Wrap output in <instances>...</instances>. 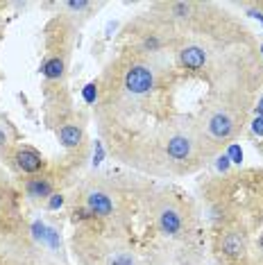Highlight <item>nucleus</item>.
<instances>
[{"mask_svg": "<svg viewBox=\"0 0 263 265\" xmlns=\"http://www.w3.org/2000/svg\"><path fill=\"white\" fill-rule=\"evenodd\" d=\"M152 84H155V75H152L150 68L141 66V64L132 66L125 75V89L132 95H146L152 89Z\"/></svg>", "mask_w": 263, "mask_h": 265, "instance_id": "nucleus-1", "label": "nucleus"}, {"mask_svg": "<svg viewBox=\"0 0 263 265\" xmlns=\"http://www.w3.org/2000/svg\"><path fill=\"white\" fill-rule=\"evenodd\" d=\"M207 127H209V132H211V136L227 138V136H231V132H234V120H231L225 111H216V114L209 118Z\"/></svg>", "mask_w": 263, "mask_h": 265, "instance_id": "nucleus-2", "label": "nucleus"}, {"mask_svg": "<svg viewBox=\"0 0 263 265\" xmlns=\"http://www.w3.org/2000/svg\"><path fill=\"white\" fill-rule=\"evenodd\" d=\"M179 59H182V64L186 68H191V71H200V68L207 64V52H204L200 46H188V48H184L182 50Z\"/></svg>", "mask_w": 263, "mask_h": 265, "instance_id": "nucleus-3", "label": "nucleus"}, {"mask_svg": "<svg viewBox=\"0 0 263 265\" xmlns=\"http://www.w3.org/2000/svg\"><path fill=\"white\" fill-rule=\"evenodd\" d=\"M86 202H89V211L95 215H111L113 211V202L109 199L107 193H100V190H93V193H89V197H86Z\"/></svg>", "mask_w": 263, "mask_h": 265, "instance_id": "nucleus-4", "label": "nucleus"}, {"mask_svg": "<svg viewBox=\"0 0 263 265\" xmlns=\"http://www.w3.org/2000/svg\"><path fill=\"white\" fill-rule=\"evenodd\" d=\"M166 152H168V156L182 161V159H188V156H191L193 145L186 136H173V138H168V143H166Z\"/></svg>", "mask_w": 263, "mask_h": 265, "instance_id": "nucleus-5", "label": "nucleus"}, {"mask_svg": "<svg viewBox=\"0 0 263 265\" xmlns=\"http://www.w3.org/2000/svg\"><path fill=\"white\" fill-rule=\"evenodd\" d=\"M159 227L164 233H168V236H177L179 229H182V215L175 211V208H164L159 213Z\"/></svg>", "mask_w": 263, "mask_h": 265, "instance_id": "nucleus-6", "label": "nucleus"}, {"mask_svg": "<svg viewBox=\"0 0 263 265\" xmlns=\"http://www.w3.org/2000/svg\"><path fill=\"white\" fill-rule=\"evenodd\" d=\"M16 163H19V168L23 172H37V170H41V166H43L41 156L32 150H21L19 154H16Z\"/></svg>", "mask_w": 263, "mask_h": 265, "instance_id": "nucleus-7", "label": "nucleus"}, {"mask_svg": "<svg viewBox=\"0 0 263 265\" xmlns=\"http://www.w3.org/2000/svg\"><path fill=\"white\" fill-rule=\"evenodd\" d=\"M222 251H225L227 256H231V258H238V256L245 254V240L240 233H227L225 238H222Z\"/></svg>", "mask_w": 263, "mask_h": 265, "instance_id": "nucleus-8", "label": "nucleus"}, {"mask_svg": "<svg viewBox=\"0 0 263 265\" xmlns=\"http://www.w3.org/2000/svg\"><path fill=\"white\" fill-rule=\"evenodd\" d=\"M59 141L64 147H77L82 143V129L77 125H66L59 129Z\"/></svg>", "mask_w": 263, "mask_h": 265, "instance_id": "nucleus-9", "label": "nucleus"}, {"mask_svg": "<svg viewBox=\"0 0 263 265\" xmlns=\"http://www.w3.org/2000/svg\"><path fill=\"white\" fill-rule=\"evenodd\" d=\"M50 181L48 179H32L28 181V195L30 197H50Z\"/></svg>", "mask_w": 263, "mask_h": 265, "instance_id": "nucleus-10", "label": "nucleus"}, {"mask_svg": "<svg viewBox=\"0 0 263 265\" xmlns=\"http://www.w3.org/2000/svg\"><path fill=\"white\" fill-rule=\"evenodd\" d=\"M43 75L48 77V80H59L61 75H64V62H61L59 57H55V59H48L46 64H43Z\"/></svg>", "mask_w": 263, "mask_h": 265, "instance_id": "nucleus-11", "label": "nucleus"}, {"mask_svg": "<svg viewBox=\"0 0 263 265\" xmlns=\"http://www.w3.org/2000/svg\"><path fill=\"white\" fill-rule=\"evenodd\" d=\"M109 265H134V260H132V256L129 254H116V256H111L109 258Z\"/></svg>", "mask_w": 263, "mask_h": 265, "instance_id": "nucleus-12", "label": "nucleus"}, {"mask_svg": "<svg viewBox=\"0 0 263 265\" xmlns=\"http://www.w3.org/2000/svg\"><path fill=\"white\" fill-rule=\"evenodd\" d=\"M82 95H84V100L86 102H95V98H98V91H95V84L93 82H91V84H86L84 86V91H82Z\"/></svg>", "mask_w": 263, "mask_h": 265, "instance_id": "nucleus-13", "label": "nucleus"}, {"mask_svg": "<svg viewBox=\"0 0 263 265\" xmlns=\"http://www.w3.org/2000/svg\"><path fill=\"white\" fill-rule=\"evenodd\" d=\"M227 159H229L231 163H240V161H243V152H240V147L238 145H231L229 152H227Z\"/></svg>", "mask_w": 263, "mask_h": 265, "instance_id": "nucleus-14", "label": "nucleus"}, {"mask_svg": "<svg viewBox=\"0 0 263 265\" xmlns=\"http://www.w3.org/2000/svg\"><path fill=\"white\" fill-rule=\"evenodd\" d=\"M64 206V197L61 195H50V199H48V208L50 211H57V208Z\"/></svg>", "mask_w": 263, "mask_h": 265, "instance_id": "nucleus-15", "label": "nucleus"}, {"mask_svg": "<svg viewBox=\"0 0 263 265\" xmlns=\"http://www.w3.org/2000/svg\"><path fill=\"white\" fill-rule=\"evenodd\" d=\"M102 145H100V143H95V154H93V166H100V163H102Z\"/></svg>", "mask_w": 263, "mask_h": 265, "instance_id": "nucleus-16", "label": "nucleus"}, {"mask_svg": "<svg viewBox=\"0 0 263 265\" xmlns=\"http://www.w3.org/2000/svg\"><path fill=\"white\" fill-rule=\"evenodd\" d=\"M252 129H254V134L263 136V116H256V120L252 123Z\"/></svg>", "mask_w": 263, "mask_h": 265, "instance_id": "nucleus-17", "label": "nucleus"}, {"mask_svg": "<svg viewBox=\"0 0 263 265\" xmlns=\"http://www.w3.org/2000/svg\"><path fill=\"white\" fill-rule=\"evenodd\" d=\"M188 10H191V5H186V3H177V5H175V14L177 16H186Z\"/></svg>", "mask_w": 263, "mask_h": 265, "instance_id": "nucleus-18", "label": "nucleus"}, {"mask_svg": "<svg viewBox=\"0 0 263 265\" xmlns=\"http://www.w3.org/2000/svg\"><path fill=\"white\" fill-rule=\"evenodd\" d=\"M229 159H227V156H220V159H218V170H222V172H225L227 170V168H229Z\"/></svg>", "mask_w": 263, "mask_h": 265, "instance_id": "nucleus-19", "label": "nucleus"}, {"mask_svg": "<svg viewBox=\"0 0 263 265\" xmlns=\"http://www.w3.org/2000/svg\"><path fill=\"white\" fill-rule=\"evenodd\" d=\"M68 7H71V10H86V7H89V3H84V0H77V3H68Z\"/></svg>", "mask_w": 263, "mask_h": 265, "instance_id": "nucleus-20", "label": "nucleus"}, {"mask_svg": "<svg viewBox=\"0 0 263 265\" xmlns=\"http://www.w3.org/2000/svg\"><path fill=\"white\" fill-rule=\"evenodd\" d=\"M159 46V41H157L155 37H150V39H146V48H150V50H155V48Z\"/></svg>", "mask_w": 263, "mask_h": 265, "instance_id": "nucleus-21", "label": "nucleus"}, {"mask_svg": "<svg viewBox=\"0 0 263 265\" xmlns=\"http://www.w3.org/2000/svg\"><path fill=\"white\" fill-rule=\"evenodd\" d=\"M0 145H7V134L0 129Z\"/></svg>", "mask_w": 263, "mask_h": 265, "instance_id": "nucleus-22", "label": "nucleus"}, {"mask_svg": "<svg viewBox=\"0 0 263 265\" xmlns=\"http://www.w3.org/2000/svg\"><path fill=\"white\" fill-rule=\"evenodd\" d=\"M256 116H263V98L258 100V107H256Z\"/></svg>", "mask_w": 263, "mask_h": 265, "instance_id": "nucleus-23", "label": "nucleus"}, {"mask_svg": "<svg viewBox=\"0 0 263 265\" xmlns=\"http://www.w3.org/2000/svg\"><path fill=\"white\" fill-rule=\"evenodd\" d=\"M249 16H254V19H258L263 23V14H261V12H249Z\"/></svg>", "mask_w": 263, "mask_h": 265, "instance_id": "nucleus-24", "label": "nucleus"}, {"mask_svg": "<svg viewBox=\"0 0 263 265\" xmlns=\"http://www.w3.org/2000/svg\"><path fill=\"white\" fill-rule=\"evenodd\" d=\"M261 249H263V238H261Z\"/></svg>", "mask_w": 263, "mask_h": 265, "instance_id": "nucleus-25", "label": "nucleus"}, {"mask_svg": "<svg viewBox=\"0 0 263 265\" xmlns=\"http://www.w3.org/2000/svg\"><path fill=\"white\" fill-rule=\"evenodd\" d=\"M261 52H263V46H261Z\"/></svg>", "mask_w": 263, "mask_h": 265, "instance_id": "nucleus-26", "label": "nucleus"}, {"mask_svg": "<svg viewBox=\"0 0 263 265\" xmlns=\"http://www.w3.org/2000/svg\"><path fill=\"white\" fill-rule=\"evenodd\" d=\"M261 150H263V145H261Z\"/></svg>", "mask_w": 263, "mask_h": 265, "instance_id": "nucleus-27", "label": "nucleus"}]
</instances>
